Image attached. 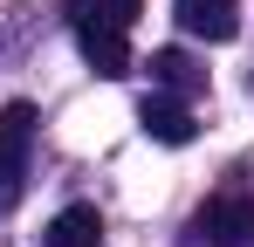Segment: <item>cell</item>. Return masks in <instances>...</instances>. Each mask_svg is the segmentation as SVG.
I'll return each instance as SVG.
<instances>
[{"label": "cell", "mask_w": 254, "mask_h": 247, "mask_svg": "<svg viewBox=\"0 0 254 247\" xmlns=\"http://www.w3.org/2000/svg\"><path fill=\"white\" fill-rule=\"evenodd\" d=\"M28 151H35V103H7L0 110V213L21 206V185H28Z\"/></svg>", "instance_id": "6da1fadb"}, {"label": "cell", "mask_w": 254, "mask_h": 247, "mask_svg": "<svg viewBox=\"0 0 254 247\" xmlns=\"http://www.w3.org/2000/svg\"><path fill=\"white\" fill-rule=\"evenodd\" d=\"M192 234L213 247H248L254 241V199L248 192H220V199L199 206V220H192Z\"/></svg>", "instance_id": "7a4b0ae2"}, {"label": "cell", "mask_w": 254, "mask_h": 247, "mask_svg": "<svg viewBox=\"0 0 254 247\" xmlns=\"http://www.w3.org/2000/svg\"><path fill=\"white\" fill-rule=\"evenodd\" d=\"M172 14L199 41H234L241 35V0H172Z\"/></svg>", "instance_id": "3957f363"}, {"label": "cell", "mask_w": 254, "mask_h": 247, "mask_svg": "<svg viewBox=\"0 0 254 247\" xmlns=\"http://www.w3.org/2000/svg\"><path fill=\"white\" fill-rule=\"evenodd\" d=\"M76 48H83V62H89V69H96L103 82L130 76V48H124V35H117V28H96V21H76Z\"/></svg>", "instance_id": "277c9868"}, {"label": "cell", "mask_w": 254, "mask_h": 247, "mask_svg": "<svg viewBox=\"0 0 254 247\" xmlns=\"http://www.w3.org/2000/svg\"><path fill=\"white\" fill-rule=\"evenodd\" d=\"M137 124H144V137H158V144H172V151L192 144V130H199L179 96H144V103H137Z\"/></svg>", "instance_id": "5b68a950"}, {"label": "cell", "mask_w": 254, "mask_h": 247, "mask_svg": "<svg viewBox=\"0 0 254 247\" xmlns=\"http://www.w3.org/2000/svg\"><path fill=\"white\" fill-rule=\"evenodd\" d=\"M144 69H151V82H158L165 96H199V89H206V69H199L186 48H151Z\"/></svg>", "instance_id": "8992f818"}, {"label": "cell", "mask_w": 254, "mask_h": 247, "mask_svg": "<svg viewBox=\"0 0 254 247\" xmlns=\"http://www.w3.org/2000/svg\"><path fill=\"white\" fill-rule=\"evenodd\" d=\"M42 247H103V213L96 206H62L42 227Z\"/></svg>", "instance_id": "52a82bcc"}, {"label": "cell", "mask_w": 254, "mask_h": 247, "mask_svg": "<svg viewBox=\"0 0 254 247\" xmlns=\"http://www.w3.org/2000/svg\"><path fill=\"white\" fill-rule=\"evenodd\" d=\"M62 7H69V21H96V28H117V35L144 14V0H62Z\"/></svg>", "instance_id": "ba28073f"}]
</instances>
